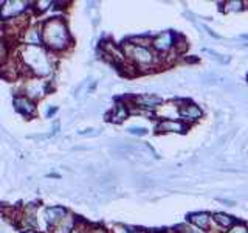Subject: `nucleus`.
<instances>
[{"mask_svg":"<svg viewBox=\"0 0 248 233\" xmlns=\"http://www.w3.org/2000/svg\"><path fill=\"white\" fill-rule=\"evenodd\" d=\"M20 219H22V224L25 225L28 230L34 229L37 225V219H36V205L30 204L25 207L23 210V213L20 215Z\"/></svg>","mask_w":248,"mask_h":233,"instance_id":"9","label":"nucleus"},{"mask_svg":"<svg viewBox=\"0 0 248 233\" xmlns=\"http://www.w3.org/2000/svg\"><path fill=\"white\" fill-rule=\"evenodd\" d=\"M90 233H106V232L103 229H96V230H92Z\"/></svg>","mask_w":248,"mask_h":233,"instance_id":"26","label":"nucleus"},{"mask_svg":"<svg viewBox=\"0 0 248 233\" xmlns=\"http://www.w3.org/2000/svg\"><path fill=\"white\" fill-rule=\"evenodd\" d=\"M46 90H48V85L41 78H31V80H27L25 84H23V95L33 101L42 98Z\"/></svg>","mask_w":248,"mask_h":233,"instance_id":"4","label":"nucleus"},{"mask_svg":"<svg viewBox=\"0 0 248 233\" xmlns=\"http://www.w3.org/2000/svg\"><path fill=\"white\" fill-rule=\"evenodd\" d=\"M186 126L180 121H174V120H165L158 124V131L160 132H185Z\"/></svg>","mask_w":248,"mask_h":233,"instance_id":"14","label":"nucleus"},{"mask_svg":"<svg viewBox=\"0 0 248 233\" xmlns=\"http://www.w3.org/2000/svg\"><path fill=\"white\" fill-rule=\"evenodd\" d=\"M56 111H58L56 107H51V109H48V112H46V116H48V118H50L51 115H54V114H56Z\"/></svg>","mask_w":248,"mask_h":233,"instance_id":"25","label":"nucleus"},{"mask_svg":"<svg viewBox=\"0 0 248 233\" xmlns=\"http://www.w3.org/2000/svg\"><path fill=\"white\" fill-rule=\"evenodd\" d=\"M189 219L194 225H197L200 229H206L209 225V216L206 213H196V215H192Z\"/></svg>","mask_w":248,"mask_h":233,"instance_id":"16","label":"nucleus"},{"mask_svg":"<svg viewBox=\"0 0 248 233\" xmlns=\"http://www.w3.org/2000/svg\"><path fill=\"white\" fill-rule=\"evenodd\" d=\"M23 42L31 47H41L42 44V30L39 25L28 27L23 31Z\"/></svg>","mask_w":248,"mask_h":233,"instance_id":"7","label":"nucleus"},{"mask_svg":"<svg viewBox=\"0 0 248 233\" xmlns=\"http://www.w3.org/2000/svg\"><path fill=\"white\" fill-rule=\"evenodd\" d=\"M8 59V50L3 42H0V64H5Z\"/></svg>","mask_w":248,"mask_h":233,"instance_id":"18","label":"nucleus"},{"mask_svg":"<svg viewBox=\"0 0 248 233\" xmlns=\"http://www.w3.org/2000/svg\"><path fill=\"white\" fill-rule=\"evenodd\" d=\"M230 233H248V230H247L245 225H242V224H236L234 227H232V229L230 230Z\"/></svg>","mask_w":248,"mask_h":233,"instance_id":"19","label":"nucleus"},{"mask_svg":"<svg viewBox=\"0 0 248 233\" xmlns=\"http://www.w3.org/2000/svg\"><path fill=\"white\" fill-rule=\"evenodd\" d=\"M36 5H37V6H36V10H37V11H41V13H44V11L46 10V8H48V6H45V5H51V2H37Z\"/></svg>","mask_w":248,"mask_h":233,"instance_id":"22","label":"nucleus"},{"mask_svg":"<svg viewBox=\"0 0 248 233\" xmlns=\"http://www.w3.org/2000/svg\"><path fill=\"white\" fill-rule=\"evenodd\" d=\"M214 219H216V222L220 225V227H231L232 225V217H230V216H227V215H223V213H216L214 215Z\"/></svg>","mask_w":248,"mask_h":233,"instance_id":"17","label":"nucleus"},{"mask_svg":"<svg viewBox=\"0 0 248 233\" xmlns=\"http://www.w3.org/2000/svg\"><path fill=\"white\" fill-rule=\"evenodd\" d=\"M20 58L28 72L34 73L36 76L48 75L53 68V61L42 47L25 45L20 51Z\"/></svg>","mask_w":248,"mask_h":233,"instance_id":"2","label":"nucleus"},{"mask_svg":"<svg viewBox=\"0 0 248 233\" xmlns=\"http://www.w3.org/2000/svg\"><path fill=\"white\" fill-rule=\"evenodd\" d=\"M174 44H177V49H178V51H183V50H186V44H185V39H183V37H177V41H175Z\"/></svg>","mask_w":248,"mask_h":233,"instance_id":"21","label":"nucleus"},{"mask_svg":"<svg viewBox=\"0 0 248 233\" xmlns=\"http://www.w3.org/2000/svg\"><path fill=\"white\" fill-rule=\"evenodd\" d=\"M28 2H20V0H8V2H3L2 8H0V17L11 20L19 17V16L23 14V11L27 10Z\"/></svg>","mask_w":248,"mask_h":233,"instance_id":"5","label":"nucleus"},{"mask_svg":"<svg viewBox=\"0 0 248 233\" xmlns=\"http://www.w3.org/2000/svg\"><path fill=\"white\" fill-rule=\"evenodd\" d=\"M180 232H182V233H196L192 229H189L188 225H182V227H180Z\"/></svg>","mask_w":248,"mask_h":233,"instance_id":"24","label":"nucleus"},{"mask_svg":"<svg viewBox=\"0 0 248 233\" xmlns=\"http://www.w3.org/2000/svg\"><path fill=\"white\" fill-rule=\"evenodd\" d=\"M178 114H180L183 118L186 120H197L202 116V111L199 109V106L196 104H186V106H182L180 111H178Z\"/></svg>","mask_w":248,"mask_h":233,"instance_id":"12","label":"nucleus"},{"mask_svg":"<svg viewBox=\"0 0 248 233\" xmlns=\"http://www.w3.org/2000/svg\"><path fill=\"white\" fill-rule=\"evenodd\" d=\"M172 44H174V36H172V33H169V31L161 33L154 39V47L160 51L169 50L170 47H172Z\"/></svg>","mask_w":248,"mask_h":233,"instance_id":"10","label":"nucleus"},{"mask_svg":"<svg viewBox=\"0 0 248 233\" xmlns=\"http://www.w3.org/2000/svg\"><path fill=\"white\" fill-rule=\"evenodd\" d=\"M135 103L137 106L140 107H144V109H155L158 104H160V97L157 95H140V97H135Z\"/></svg>","mask_w":248,"mask_h":233,"instance_id":"11","label":"nucleus"},{"mask_svg":"<svg viewBox=\"0 0 248 233\" xmlns=\"http://www.w3.org/2000/svg\"><path fill=\"white\" fill-rule=\"evenodd\" d=\"M65 216H67V210L62 207H50V208H46L44 213L45 221L50 227H54L56 224H59Z\"/></svg>","mask_w":248,"mask_h":233,"instance_id":"8","label":"nucleus"},{"mask_svg":"<svg viewBox=\"0 0 248 233\" xmlns=\"http://www.w3.org/2000/svg\"><path fill=\"white\" fill-rule=\"evenodd\" d=\"M127 114H129L127 107L124 104H121V103H118L112 109V112L108 114V118H110L112 121H115V123H120V121H124L127 118Z\"/></svg>","mask_w":248,"mask_h":233,"instance_id":"15","label":"nucleus"},{"mask_svg":"<svg viewBox=\"0 0 248 233\" xmlns=\"http://www.w3.org/2000/svg\"><path fill=\"white\" fill-rule=\"evenodd\" d=\"M129 132L134 135H146V129L144 128H129Z\"/></svg>","mask_w":248,"mask_h":233,"instance_id":"20","label":"nucleus"},{"mask_svg":"<svg viewBox=\"0 0 248 233\" xmlns=\"http://www.w3.org/2000/svg\"><path fill=\"white\" fill-rule=\"evenodd\" d=\"M73 225H75V219L67 213L64 219L54 225V227H51V233H72Z\"/></svg>","mask_w":248,"mask_h":233,"instance_id":"13","label":"nucleus"},{"mask_svg":"<svg viewBox=\"0 0 248 233\" xmlns=\"http://www.w3.org/2000/svg\"><path fill=\"white\" fill-rule=\"evenodd\" d=\"M14 109L19 114L25 115V116H31V115H34V112H36L34 101L30 100L25 95H19V97L14 98Z\"/></svg>","mask_w":248,"mask_h":233,"instance_id":"6","label":"nucleus"},{"mask_svg":"<svg viewBox=\"0 0 248 233\" xmlns=\"http://www.w3.org/2000/svg\"><path fill=\"white\" fill-rule=\"evenodd\" d=\"M2 5H3V2H0V8H2Z\"/></svg>","mask_w":248,"mask_h":233,"instance_id":"28","label":"nucleus"},{"mask_svg":"<svg viewBox=\"0 0 248 233\" xmlns=\"http://www.w3.org/2000/svg\"><path fill=\"white\" fill-rule=\"evenodd\" d=\"M228 10H239L242 6V2H228Z\"/></svg>","mask_w":248,"mask_h":233,"instance_id":"23","label":"nucleus"},{"mask_svg":"<svg viewBox=\"0 0 248 233\" xmlns=\"http://www.w3.org/2000/svg\"><path fill=\"white\" fill-rule=\"evenodd\" d=\"M42 44L51 51H62L70 47L72 39L62 17H51L42 23Z\"/></svg>","mask_w":248,"mask_h":233,"instance_id":"1","label":"nucleus"},{"mask_svg":"<svg viewBox=\"0 0 248 233\" xmlns=\"http://www.w3.org/2000/svg\"><path fill=\"white\" fill-rule=\"evenodd\" d=\"M23 233H39V232H34V230H25Z\"/></svg>","mask_w":248,"mask_h":233,"instance_id":"27","label":"nucleus"},{"mask_svg":"<svg viewBox=\"0 0 248 233\" xmlns=\"http://www.w3.org/2000/svg\"><path fill=\"white\" fill-rule=\"evenodd\" d=\"M124 53L129 59H132L137 66L140 67H151L155 61V56L147 47H138L134 44H126L124 45Z\"/></svg>","mask_w":248,"mask_h":233,"instance_id":"3","label":"nucleus"}]
</instances>
